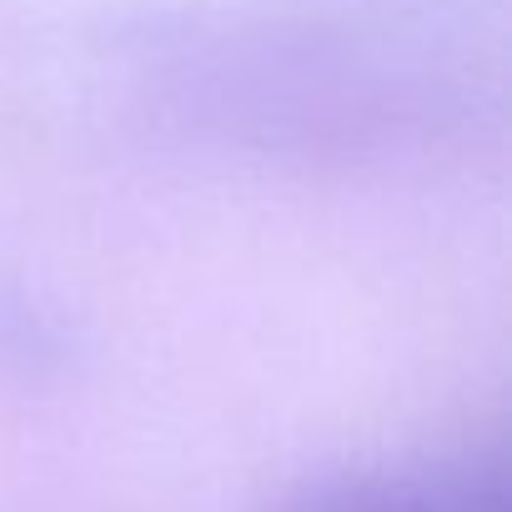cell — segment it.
<instances>
[{
    "label": "cell",
    "mask_w": 512,
    "mask_h": 512,
    "mask_svg": "<svg viewBox=\"0 0 512 512\" xmlns=\"http://www.w3.org/2000/svg\"><path fill=\"white\" fill-rule=\"evenodd\" d=\"M146 71L166 76L196 121H211L256 146H312L332 141L362 151L392 121H412L387 76L347 51L317 41H287L272 31H156L146 36Z\"/></svg>",
    "instance_id": "cell-1"
},
{
    "label": "cell",
    "mask_w": 512,
    "mask_h": 512,
    "mask_svg": "<svg viewBox=\"0 0 512 512\" xmlns=\"http://www.w3.org/2000/svg\"><path fill=\"white\" fill-rule=\"evenodd\" d=\"M272 512H512V487L497 452H442L302 477Z\"/></svg>",
    "instance_id": "cell-2"
}]
</instances>
